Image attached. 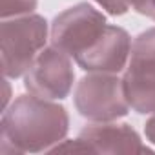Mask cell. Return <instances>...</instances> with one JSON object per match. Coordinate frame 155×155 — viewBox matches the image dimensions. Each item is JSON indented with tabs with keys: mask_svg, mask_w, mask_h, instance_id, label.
Wrapping results in <instances>:
<instances>
[{
	"mask_svg": "<svg viewBox=\"0 0 155 155\" xmlns=\"http://www.w3.org/2000/svg\"><path fill=\"white\" fill-rule=\"evenodd\" d=\"M122 82L128 102L135 113H155V28L133 38Z\"/></svg>",
	"mask_w": 155,
	"mask_h": 155,
	"instance_id": "obj_4",
	"label": "cell"
},
{
	"mask_svg": "<svg viewBox=\"0 0 155 155\" xmlns=\"http://www.w3.org/2000/svg\"><path fill=\"white\" fill-rule=\"evenodd\" d=\"M108 26L106 15L88 2H79L58 13L49 24V40L73 58L86 51Z\"/></svg>",
	"mask_w": 155,
	"mask_h": 155,
	"instance_id": "obj_5",
	"label": "cell"
},
{
	"mask_svg": "<svg viewBox=\"0 0 155 155\" xmlns=\"http://www.w3.org/2000/svg\"><path fill=\"white\" fill-rule=\"evenodd\" d=\"M133 9L155 22V0H133Z\"/></svg>",
	"mask_w": 155,
	"mask_h": 155,
	"instance_id": "obj_11",
	"label": "cell"
},
{
	"mask_svg": "<svg viewBox=\"0 0 155 155\" xmlns=\"http://www.w3.org/2000/svg\"><path fill=\"white\" fill-rule=\"evenodd\" d=\"M79 137L90 146L91 153H153V150L142 142L137 130L126 122H91L81 130Z\"/></svg>",
	"mask_w": 155,
	"mask_h": 155,
	"instance_id": "obj_8",
	"label": "cell"
},
{
	"mask_svg": "<svg viewBox=\"0 0 155 155\" xmlns=\"http://www.w3.org/2000/svg\"><path fill=\"white\" fill-rule=\"evenodd\" d=\"M69 131V115L55 101L33 93L18 95L2 110L0 153L22 155L49 151Z\"/></svg>",
	"mask_w": 155,
	"mask_h": 155,
	"instance_id": "obj_1",
	"label": "cell"
},
{
	"mask_svg": "<svg viewBox=\"0 0 155 155\" xmlns=\"http://www.w3.org/2000/svg\"><path fill=\"white\" fill-rule=\"evenodd\" d=\"M102 9H106L108 15L111 17H120L126 15L133 8V0H93Z\"/></svg>",
	"mask_w": 155,
	"mask_h": 155,
	"instance_id": "obj_10",
	"label": "cell"
},
{
	"mask_svg": "<svg viewBox=\"0 0 155 155\" xmlns=\"http://www.w3.org/2000/svg\"><path fill=\"white\" fill-rule=\"evenodd\" d=\"M131 46V37L124 28L108 24L86 51L75 57V62L88 73H120L126 69Z\"/></svg>",
	"mask_w": 155,
	"mask_h": 155,
	"instance_id": "obj_7",
	"label": "cell"
},
{
	"mask_svg": "<svg viewBox=\"0 0 155 155\" xmlns=\"http://www.w3.org/2000/svg\"><path fill=\"white\" fill-rule=\"evenodd\" d=\"M9 97H11V88H9V79L4 77V104H2V110H6L9 106Z\"/></svg>",
	"mask_w": 155,
	"mask_h": 155,
	"instance_id": "obj_13",
	"label": "cell"
},
{
	"mask_svg": "<svg viewBox=\"0 0 155 155\" xmlns=\"http://www.w3.org/2000/svg\"><path fill=\"white\" fill-rule=\"evenodd\" d=\"M73 104L81 117L91 122L117 120L131 110L119 73L84 75L75 86Z\"/></svg>",
	"mask_w": 155,
	"mask_h": 155,
	"instance_id": "obj_3",
	"label": "cell"
},
{
	"mask_svg": "<svg viewBox=\"0 0 155 155\" xmlns=\"http://www.w3.org/2000/svg\"><path fill=\"white\" fill-rule=\"evenodd\" d=\"M73 57L57 46H46L24 75V88L49 101H62L69 95L75 82Z\"/></svg>",
	"mask_w": 155,
	"mask_h": 155,
	"instance_id": "obj_6",
	"label": "cell"
},
{
	"mask_svg": "<svg viewBox=\"0 0 155 155\" xmlns=\"http://www.w3.org/2000/svg\"><path fill=\"white\" fill-rule=\"evenodd\" d=\"M144 135H146V140L155 146V113H151V117L146 120V124H144Z\"/></svg>",
	"mask_w": 155,
	"mask_h": 155,
	"instance_id": "obj_12",
	"label": "cell"
},
{
	"mask_svg": "<svg viewBox=\"0 0 155 155\" xmlns=\"http://www.w3.org/2000/svg\"><path fill=\"white\" fill-rule=\"evenodd\" d=\"M38 0H2L0 2V17L9 18L26 13H35Z\"/></svg>",
	"mask_w": 155,
	"mask_h": 155,
	"instance_id": "obj_9",
	"label": "cell"
},
{
	"mask_svg": "<svg viewBox=\"0 0 155 155\" xmlns=\"http://www.w3.org/2000/svg\"><path fill=\"white\" fill-rule=\"evenodd\" d=\"M49 24L38 13L2 18L0 48H2V73L8 79L26 75L37 55L46 48Z\"/></svg>",
	"mask_w": 155,
	"mask_h": 155,
	"instance_id": "obj_2",
	"label": "cell"
}]
</instances>
